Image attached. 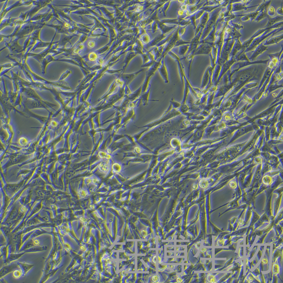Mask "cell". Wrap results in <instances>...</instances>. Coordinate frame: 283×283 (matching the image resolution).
Returning <instances> with one entry per match:
<instances>
[{
	"label": "cell",
	"instance_id": "obj_1",
	"mask_svg": "<svg viewBox=\"0 0 283 283\" xmlns=\"http://www.w3.org/2000/svg\"><path fill=\"white\" fill-rule=\"evenodd\" d=\"M283 29V27H282L278 28V29H275L274 30L270 32V30H268L265 32L261 36H258L257 37L254 39L252 43L246 49L245 52H244V53L246 54V53L254 50V49L256 48V47H257L258 45H259V44L262 43V42L264 40H265V39H266L271 36H274V35L279 33V32L282 31Z\"/></svg>",
	"mask_w": 283,
	"mask_h": 283
},
{
	"label": "cell",
	"instance_id": "obj_2",
	"mask_svg": "<svg viewBox=\"0 0 283 283\" xmlns=\"http://www.w3.org/2000/svg\"><path fill=\"white\" fill-rule=\"evenodd\" d=\"M222 7H219L214 10L211 12V14L208 21L206 24L204 29L201 38H200V42L203 41L209 33L211 31L215 25L216 21H217L218 15Z\"/></svg>",
	"mask_w": 283,
	"mask_h": 283
},
{
	"label": "cell",
	"instance_id": "obj_3",
	"mask_svg": "<svg viewBox=\"0 0 283 283\" xmlns=\"http://www.w3.org/2000/svg\"><path fill=\"white\" fill-rule=\"evenodd\" d=\"M234 42L235 40L231 39L223 41L219 63L218 64L221 66L228 60V56Z\"/></svg>",
	"mask_w": 283,
	"mask_h": 283
},
{
	"label": "cell",
	"instance_id": "obj_4",
	"mask_svg": "<svg viewBox=\"0 0 283 283\" xmlns=\"http://www.w3.org/2000/svg\"><path fill=\"white\" fill-rule=\"evenodd\" d=\"M269 59L266 60H260L251 62V61H239L235 62L232 65L230 68V75H231L235 72L238 71L239 70L246 67L249 66L251 65L254 64H266L269 62Z\"/></svg>",
	"mask_w": 283,
	"mask_h": 283
},
{
	"label": "cell",
	"instance_id": "obj_5",
	"mask_svg": "<svg viewBox=\"0 0 283 283\" xmlns=\"http://www.w3.org/2000/svg\"><path fill=\"white\" fill-rule=\"evenodd\" d=\"M180 26H178V27L173 37L166 44L163 46V50L161 56V58L165 57V55L168 53L169 52L171 51L172 49L175 47L177 41L180 39V38L178 35V29Z\"/></svg>",
	"mask_w": 283,
	"mask_h": 283
},
{
	"label": "cell",
	"instance_id": "obj_6",
	"mask_svg": "<svg viewBox=\"0 0 283 283\" xmlns=\"http://www.w3.org/2000/svg\"><path fill=\"white\" fill-rule=\"evenodd\" d=\"M212 47L205 43H199L195 51L194 55L206 54L209 55L211 52Z\"/></svg>",
	"mask_w": 283,
	"mask_h": 283
},
{
	"label": "cell",
	"instance_id": "obj_7",
	"mask_svg": "<svg viewBox=\"0 0 283 283\" xmlns=\"http://www.w3.org/2000/svg\"><path fill=\"white\" fill-rule=\"evenodd\" d=\"M203 29H201L200 31L198 33V34L195 36L194 38L191 40L190 43V46L188 51L187 53L186 54L185 57L183 58L182 59H183L186 58L191 52L194 50H196L198 44L199 43L200 38H201L202 32L203 31Z\"/></svg>",
	"mask_w": 283,
	"mask_h": 283
},
{
	"label": "cell",
	"instance_id": "obj_8",
	"mask_svg": "<svg viewBox=\"0 0 283 283\" xmlns=\"http://www.w3.org/2000/svg\"><path fill=\"white\" fill-rule=\"evenodd\" d=\"M268 49V47L264 44L263 43H262L256 47L255 50L253 52V54L249 58V60L251 62L254 61L258 56L263 53Z\"/></svg>",
	"mask_w": 283,
	"mask_h": 283
},
{
	"label": "cell",
	"instance_id": "obj_9",
	"mask_svg": "<svg viewBox=\"0 0 283 283\" xmlns=\"http://www.w3.org/2000/svg\"><path fill=\"white\" fill-rule=\"evenodd\" d=\"M283 21H282L278 22L277 23L274 24V25L270 26V27L264 28L263 29H259L258 30V31H256V32L249 38V39L253 40L255 38L259 36L260 35L262 34L268 30H270V29H278V28L283 27Z\"/></svg>",
	"mask_w": 283,
	"mask_h": 283
},
{
	"label": "cell",
	"instance_id": "obj_10",
	"mask_svg": "<svg viewBox=\"0 0 283 283\" xmlns=\"http://www.w3.org/2000/svg\"><path fill=\"white\" fill-rule=\"evenodd\" d=\"M209 13L205 12L200 18V22L197 26H196L195 32V36H196L201 29H204L209 19Z\"/></svg>",
	"mask_w": 283,
	"mask_h": 283
},
{
	"label": "cell",
	"instance_id": "obj_11",
	"mask_svg": "<svg viewBox=\"0 0 283 283\" xmlns=\"http://www.w3.org/2000/svg\"><path fill=\"white\" fill-rule=\"evenodd\" d=\"M165 57H163L161 61L160 65L158 68L160 74L165 81V83H168V73L165 62Z\"/></svg>",
	"mask_w": 283,
	"mask_h": 283
},
{
	"label": "cell",
	"instance_id": "obj_12",
	"mask_svg": "<svg viewBox=\"0 0 283 283\" xmlns=\"http://www.w3.org/2000/svg\"><path fill=\"white\" fill-rule=\"evenodd\" d=\"M216 26H216L215 24V25L211 31L207 35L206 37L203 41L200 42L199 43H206L211 46L212 47H213L214 45V41H215Z\"/></svg>",
	"mask_w": 283,
	"mask_h": 283
},
{
	"label": "cell",
	"instance_id": "obj_13",
	"mask_svg": "<svg viewBox=\"0 0 283 283\" xmlns=\"http://www.w3.org/2000/svg\"><path fill=\"white\" fill-rule=\"evenodd\" d=\"M158 24V30H160L161 31L162 34H166L168 33L171 32V31H173L175 29H176L178 27L177 25H174L173 26H168L165 24L162 23L160 22L159 19L157 20Z\"/></svg>",
	"mask_w": 283,
	"mask_h": 283
},
{
	"label": "cell",
	"instance_id": "obj_14",
	"mask_svg": "<svg viewBox=\"0 0 283 283\" xmlns=\"http://www.w3.org/2000/svg\"><path fill=\"white\" fill-rule=\"evenodd\" d=\"M241 49L242 43L240 41L239 39L235 40L231 52L230 53L229 56H228V60L233 59L237 53Z\"/></svg>",
	"mask_w": 283,
	"mask_h": 283
},
{
	"label": "cell",
	"instance_id": "obj_15",
	"mask_svg": "<svg viewBox=\"0 0 283 283\" xmlns=\"http://www.w3.org/2000/svg\"><path fill=\"white\" fill-rule=\"evenodd\" d=\"M235 62V61L233 58L229 59L226 62L224 63L222 66H221L220 71L219 73V77H218V80H219L221 77L223 76L225 73L230 69L231 66Z\"/></svg>",
	"mask_w": 283,
	"mask_h": 283
},
{
	"label": "cell",
	"instance_id": "obj_16",
	"mask_svg": "<svg viewBox=\"0 0 283 283\" xmlns=\"http://www.w3.org/2000/svg\"><path fill=\"white\" fill-rule=\"evenodd\" d=\"M258 6H251L247 7L245 5L241 3L240 1H233L232 4V10L231 12H236L241 11L242 10H247L249 9L254 7Z\"/></svg>",
	"mask_w": 283,
	"mask_h": 283
},
{
	"label": "cell",
	"instance_id": "obj_17",
	"mask_svg": "<svg viewBox=\"0 0 283 283\" xmlns=\"http://www.w3.org/2000/svg\"><path fill=\"white\" fill-rule=\"evenodd\" d=\"M206 1H199L196 4L193 5H189L187 6V10L188 12L189 15L196 13L200 8L203 7L204 5L206 3Z\"/></svg>",
	"mask_w": 283,
	"mask_h": 283
},
{
	"label": "cell",
	"instance_id": "obj_18",
	"mask_svg": "<svg viewBox=\"0 0 283 283\" xmlns=\"http://www.w3.org/2000/svg\"><path fill=\"white\" fill-rule=\"evenodd\" d=\"M268 18V21L266 25L264 28H267L270 27L274 25L278 22L282 21L283 20V16L281 15H278L275 17L271 18V17L268 16L267 17Z\"/></svg>",
	"mask_w": 283,
	"mask_h": 283
},
{
	"label": "cell",
	"instance_id": "obj_19",
	"mask_svg": "<svg viewBox=\"0 0 283 283\" xmlns=\"http://www.w3.org/2000/svg\"><path fill=\"white\" fill-rule=\"evenodd\" d=\"M169 34H164L162 33L161 34L158 35V36L155 37L150 43H148V47H156L158 44L160 43L161 41H162L165 38H166V37L168 36Z\"/></svg>",
	"mask_w": 283,
	"mask_h": 283
},
{
	"label": "cell",
	"instance_id": "obj_20",
	"mask_svg": "<svg viewBox=\"0 0 283 283\" xmlns=\"http://www.w3.org/2000/svg\"><path fill=\"white\" fill-rule=\"evenodd\" d=\"M283 34H281L279 36L274 37L270 39L269 40H267L266 42L264 44L265 46L271 45L274 44H277L283 39Z\"/></svg>",
	"mask_w": 283,
	"mask_h": 283
},
{
	"label": "cell",
	"instance_id": "obj_21",
	"mask_svg": "<svg viewBox=\"0 0 283 283\" xmlns=\"http://www.w3.org/2000/svg\"><path fill=\"white\" fill-rule=\"evenodd\" d=\"M259 12L256 11L251 13L246 14L244 16L242 17L241 20L242 21H246L250 20L251 22L255 20L256 16L259 14Z\"/></svg>",
	"mask_w": 283,
	"mask_h": 283
},
{
	"label": "cell",
	"instance_id": "obj_22",
	"mask_svg": "<svg viewBox=\"0 0 283 283\" xmlns=\"http://www.w3.org/2000/svg\"><path fill=\"white\" fill-rule=\"evenodd\" d=\"M235 62L239 61H249V58L247 57L246 54L244 52L240 53L238 52L233 58Z\"/></svg>",
	"mask_w": 283,
	"mask_h": 283
},
{
	"label": "cell",
	"instance_id": "obj_23",
	"mask_svg": "<svg viewBox=\"0 0 283 283\" xmlns=\"http://www.w3.org/2000/svg\"><path fill=\"white\" fill-rule=\"evenodd\" d=\"M271 2V1H264L261 4L258 6L256 11L259 13L267 10Z\"/></svg>",
	"mask_w": 283,
	"mask_h": 283
},
{
	"label": "cell",
	"instance_id": "obj_24",
	"mask_svg": "<svg viewBox=\"0 0 283 283\" xmlns=\"http://www.w3.org/2000/svg\"><path fill=\"white\" fill-rule=\"evenodd\" d=\"M231 27V33H230V39L235 40L239 39L240 37L242 36L239 31L234 29L233 27Z\"/></svg>",
	"mask_w": 283,
	"mask_h": 283
},
{
	"label": "cell",
	"instance_id": "obj_25",
	"mask_svg": "<svg viewBox=\"0 0 283 283\" xmlns=\"http://www.w3.org/2000/svg\"><path fill=\"white\" fill-rule=\"evenodd\" d=\"M190 44H185L179 46L178 53L184 58L189 50Z\"/></svg>",
	"mask_w": 283,
	"mask_h": 283
},
{
	"label": "cell",
	"instance_id": "obj_26",
	"mask_svg": "<svg viewBox=\"0 0 283 283\" xmlns=\"http://www.w3.org/2000/svg\"><path fill=\"white\" fill-rule=\"evenodd\" d=\"M207 4V1L206 3L204 6L200 9H203L204 11L205 12H206L208 13H210L212 11H213L214 10L216 9L219 7H222L220 5H215V6H206Z\"/></svg>",
	"mask_w": 283,
	"mask_h": 283
},
{
	"label": "cell",
	"instance_id": "obj_27",
	"mask_svg": "<svg viewBox=\"0 0 283 283\" xmlns=\"http://www.w3.org/2000/svg\"><path fill=\"white\" fill-rule=\"evenodd\" d=\"M180 19L178 18L176 19H167L163 20H160V22L163 24H174L176 25L179 26L180 22Z\"/></svg>",
	"mask_w": 283,
	"mask_h": 283
},
{
	"label": "cell",
	"instance_id": "obj_28",
	"mask_svg": "<svg viewBox=\"0 0 283 283\" xmlns=\"http://www.w3.org/2000/svg\"><path fill=\"white\" fill-rule=\"evenodd\" d=\"M221 66L219 64H216L213 71L212 80L214 81L217 79L220 71Z\"/></svg>",
	"mask_w": 283,
	"mask_h": 283
},
{
	"label": "cell",
	"instance_id": "obj_29",
	"mask_svg": "<svg viewBox=\"0 0 283 283\" xmlns=\"http://www.w3.org/2000/svg\"><path fill=\"white\" fill-rule=\"evenodd\" d=\"M228 25H229L230 27L234 28V29L239 31L241 29H243L244 28V26L242 25L240 22H239L236 23H235L233 22L232 20L230 21L229 22H228Z\"/></svg>",
	"mask_w": 283,
	"mask_h": 283
},
{
	"label": "cell",
	"instance_id": "obj_30",
	"mask_svg": "<svg viewBox=\"0 0 283 283\" xmlns=\"http://www.w3.org/2000/svg\"><path fill=\"white\" fill-rule=\"evenodd\" d=\"M16 265L14 264L12 265L11 266H7L5 267V268H3V270L1 271V276L4 275V274H6L8 273V272L12 271L14 269L16 268Z\"/></svg>",
	"mask_w": 283,
	"mask_h": 283
},
{
	"label": "cell",
	"instance_id": "obj_31",
	"mask_svg": "<svg viewBox=\"0 0 283 283\" xmlns=\"http://www.w3.org/2000/svg\"><path fill=\"white\" fill-rule=\"evenodd\" d=\"M177 62L178 63L179 73H180V76L181 79L182 83L183 84L184 83V77L186 76L185 73H184L183 68V67L181 63V60L177 61Z\"/></svg>",
	"mask_w": 283,
	"mask_h": 283
},
{
	"label": "cell",
	"instance_id": "obj_32",
	"mask_svg": "<svg viewBox=\"0 0 283 283\" xmlns=\"http://www.w3.org/2000/svg\"><path fill=\"white\" fill-rule=\"evenodd\" d=\"M268 16V15L267 14V10H265V11L261 12V13L258 14L255 20H254L256 22H258L262 20L263 19H264L265 17Z\"/></svg>",
	"mask_w": 283,
	"mask_h": 283
},
{
	"label": "cell",
	"instance_id": "obj_33",
	"mask_svg": "<svg viewBox=\"0 0 283 283\" xmlns=\"http://www.w3.org/2000/svg\"><path fill=\"white\" fill-rule=\"evenodd\" d=\"M170 1H168L165 3L164 4L161 6L160 8L159 9V11L163 12V15L165 16V13L167 9H168L169 6L170 4Z\"/></svg>",
	"mask_w": 283,
	"mask_h": 283
},
{
	"label": "cell",
	"instance_id": "obj_34",
	"mask_svg": "<svg viewBox=\"0 0 283 283\" xmlns=\"http://www.w3.org/2000/svg\"><path fill=\"white\" fill-rule=\"evenodd\" d=\"M213 59L215 61L217 59V47L215 45H214L212 47L211 52Z\"/></svg>",
	"mask_w": 283,
	"mask_h": 283
},
{
	"label": "cell",
	"instance_id": "obj_35",
	"mask_svg": "<svg viewBox=\"0 0 283 283\" xmlns=\"http://www.w3.org/2000/svg\"><path fill=\"white\" fill-rule=\"evenodd\" d=\"M275 10L273 6H270L267 10V14L269 17L274 16L275 15Z\"/></svg>",
	"mask_w": 283,
	"mask_h": 283
},
{
	"label": "cell",
	"instance_id": "obj_36",
	"mask_svg": "<svg viewBox=\"0 0 283 283\" xmlns=\"http://www.w3.org/2000/svg\"><path fill=\"white\" fill-rule=\"evenodd\" d=\"M205 11L203 9H200L196 12V21L201 17Z\"/></svg>",
	"mask_w": 283,
	"mask_h": 283
},
{
	"label": "cell",
	"instance_id": "obj_37",
	"mask_svg": "<svg viewBox=\"0 0 283 283\" xmlns=\"http://www.w3.org/2000/svg\"><path fill=\"white\" fill-rule=\"evenodd\" d=\"M168 54L171 56L173 59H175V60L176 61L181 60L180 58L178 56H177V54H175V53L173 52H172V50L170 51V52H169Z\"/></svg>",
	"mask_w": 283,
	"mask_h": 283
},
{
	"label": "cell",
	"instance_id": "obj_38",
	"mask_svg": "<svg viewBox=\"0 0 283 283\" xmlns=\"http://www.w3.org/2000/svg\"><path fill=\"white\" fill-rule=\"evenodd\" d=\"M156 20H157L154 21L153 22L152 24V30L153 33H155L156 31L158 30L157 21Z\"/></svg>",
	"mask_w": 283,
	"mask_h": 283
},
{
	"label": "cell",
	"instance_id": "obj_39",
	"mask_svg": "<svg viewBox=\"0 0 283 283\" xmlns=\"http://www.w3.org/2000/svg\"><path fill=\"white\" fill-rule=\"evenodd\" d=\"M233 1H230L228 3L227 6H226V11L231 12L232 10V4Z\"/></svg>",
	"mask_w": 283,
	"mask_h": 283
},
{
	"label": "cell",
	"instance_id": "obj_40",
	"mask_svg": "<svg viewBox=\"0 0 283 283\" xmlns=\"http://www.w3.org/2000/svg\"><path fill=\"white\" fill-rule=\"evenodd\" d=\"M21 275V272L19 270H15L13 273V276L15 278H19Z\"/></svg>",
	"mask_w": 283,
	"mask_h": 283
},
{
	"label": "cell",
	"instance_id": "obj_41",
	"mask_svg": "<svg viewBox=\"0 0 283 283\" xmlns=\"http://www.w3.org/2000/svg\"><path fill=\"white\" fill-rule=\"evenodd\" d=\"M23 267L24 270L25 271V272H27L28 270H29L32 267L31 265H30L27 264H23Z\"/></svg>",
	"mask_w": 283,
	"mask_h": 283
},
{
	"label": "cell",
	"instance_id": "obj_42",
	"mask_svg": "<svg viewBox=\"0 0 283 283\" xmlns=\"http://www.w3.org/2000/svg\"><path fill=\"white\" fill-rule=\"evenodd\" d=\"M277 13L279 14V15H281L282 16H283V1H282V4H281V7L279 8L277 10Z\"/></svg>",
	"mask_w": 283,
	"mask_h": 283
},
{
	"label": "cell",
	"instance_id": "obj_43",
	"mask_svg": "<svg viewBox=\"0 0 283 283\" xmlns=\"http://www.w3.org/2000/svg\"><path fill=\"white\" fill-rule=\"evenodd\" d=\"M152 279L153 282H158L160 281V278L158 276L154 275L153 276Z\"/></svg>",
	"mask_w": 283,
	"mask_h": 283
},
{
	"label": "cell",
	"instance_id": "obj_44",
	"mask_svg": "<svg viewBox=\"0 0 283 283\" xmlns=\"http://www.w3.org/2000/svg\"><path fill=\"white\" fill-rule=\"evenodd\" d=\"M252 1H240L241 3H242V4L245 5L246 6H248V5L250 4V3L252 2Z\"/></svg>",
	"mask_w": 283,
	"mask_h": 283
},
{
	"label": "cell",
	"instance_id": "obj_45",
	"mask_svg": "<svg viewBox=\"0 0 283 283\" xmlns=\"http://www.w3.org/2000/svg\"><path fill=\"white\" fill-rule=\"evenodd\" d=\"M187 6L186 5L182 4L180 7V10H183V11H185L186 10H187Z\"/></svg>",
	"mask_w": 283,
	"mask_h": 283
},
{
	"label": "cell",
	"instance_id": "obj_46",
	"mask_svg": "<svg viewBox=\"0 0 283 283\" xmlns=\"http://www.w3.org/2000/svg\"><path fill=\"white\" fill-rule=\"evenodd\" d=\"M177 282L180 283L182 282V279L180 277H178V278L177 279Z\"/></svg>",
	"mask_w": 283,
	"mask_h": 283
}]
</instances>
